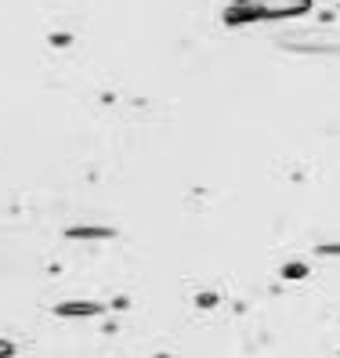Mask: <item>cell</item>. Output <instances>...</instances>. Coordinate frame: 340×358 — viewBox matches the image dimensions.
I'll return each instance as SVG.
<instances>
[{
	"mask_svg": "<svg viewBox=\"0 0 340 358\" xmlns=\"http://www.w3.org/2000/svg\"><path fill=\"white\" fill-rule=\"evenodd\" d=\"M11 355H15V348L8 341H0V358H11Z\"/></svg>",
	"mask_w": 340,
	"mask_h": 358,
	"instance_id": "2",
	"label": "cell"
},
{
	"mask_svg": "<svg viewBox=\"0 0 340 358\" xmlns=\"http://www.w3.org/2000/svg\"><path fill=\"white\" fill-rule=\"evenodd\" d=\"M239 8H250L253 15H297L308 11V0H239Z\"/></svg>",
	"mask_w": 340,
	"mask_h": 358,
	"instance_id": "1",
	"label": "cell"
}]
</instances>
